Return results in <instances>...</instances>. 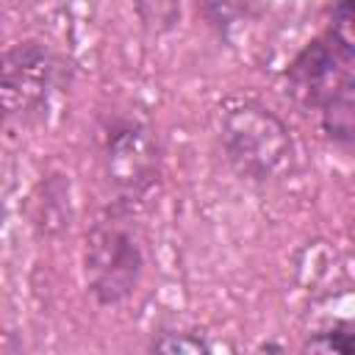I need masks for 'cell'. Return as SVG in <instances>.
Here are the masks:
<instances>
[{
  "label": "cell",
  "mask_w": 355,
  "mask_h": 355,
  "mask_svg": "<svg viewBox=\"0 0 355 355\" xmlns=\"http://www.w3.org/2000/svg\"><path fill=\"white\" fill-rule=\"evenodd\" d=\"M286 94L319 116L322 133L341 150L355 141V36L324 25L283 67Z\"/></svg>",
  "instance_id": "cell-1"
},
{
  "label": "cell",
  "mask_w": 355,
  "mask_h": 355,
  "mask_svg": "<svg viewBox=\"0 0 355 355\" xmlns=\"http://www.w3.org/2000/svg\"><path fill=\"white\" fill-rule=\"evenodd\" d=\"M214 133L227 166L247 183H277L297 166V141L288 122L258 97H222L214 108Z\"/></svg>",
  "instance_id": "cell-2"
},
{
  "label": "cell",
  "mask_w": 355,
  "mask_h": 355,
  "mask_svg": "<svg viewBox=\"0 0 355 355\" xmlns=\"http://www.w3.org/2000/svg\"><path fill=\"white\" fill-rule=\"evenodd\" d=\"M147 269L144 236L133 208L122 202L103 205L89 222L80 244V277L86 294L100 308L128 302Z\"/></svg>",
  "instance_id": "cell-3"
},
{
  "label": "cell",
  "mask_w": 355,
  "mask_h": 355,
  "mask_svg": "<svg viewBox=\"0 0 355 355\" xmlns=\"http://www.w3.org/2000/svg\"><path fill=\"white\" fill-rule=\"evenodd\" d=\"M97 161L114 202L136 205L161 178V139L139 111L114 108L97 125Z\"/></svg>",
  "instance_id": "cell-4"
},
{
  "label": "cell",
  "mask_w": 355,
  "mask_h": 355,
  "mask_svg": "<svg viewBox=\"0 0 355 355\" xmlns=\"http://www.w3.org/2000/svg\"><path fill=\"white\" fill-rule=\"evenodd\" d=\"M67 64L50 42L25 36L0 47V122L8 128H33L50 114Z\"/></svg>",
  "instance_id": "cell-5"
},
{
  "label": "cell",
  "mask_w": 355,
  "mask_h": 355,
  "mask_svg": "<svg viewBox=\"0 0 355 355\" xmlns=\"http://www.w3.org/2000/svg\"><path fill=\"white\" fill-rule=\"evenodd\" d=\"M72 186L69 175L50 172L33 186L28 200V219L39 239H61L72 225Z\"/></svg>",
  "instance_id": "cell-6"
},
{
  "label": "cell",
  "mask_w": 355,
  "mask_h": 355,
  "mask_svg": "<svg viewBox=\"0 0 355 355\" xmlns=\"http://www.w3.org/2000/svg\"><path fill=\"white\" fill-rule=\"evenodd\" d=\"M197 17L219 36L230 39L239 28L255 22L263 14V0H191Z\"/></svg>",
  "instance_id": "cell-7"
},
{
  "label": "cell",
  "mask_w": 355,
  "mask_h": 355,
  "mask_svg": "<svg viewBox=\"0 0 355 355\" xmlns=\"http://www.w3.org/2000/svg\"><path fill=\"white\" fill-rule=\"evenodd\" d=\"M186 0H133V11L147 36H166L178 28Z\"/></svg>",
  "instance_id": "cell-8"
},
{
  "label": "cell",
  "mask_w": 355,
  "mask_h": 355,
  "mask_svg": "<svg viewBox=\"0 0 355 355\" xmlns=\"http://www.w3.org/2000/svg\"><path fill=\"white\" fill-rule=\"evenodd\" d=\"M305 352H333V355H352L355 352V333L349 319H333L302 341Z\"/></svg>",
  "instance_id": "cell-9"
},
{
  "label": "cell",
  "mask_w": 355,
  "mask_h": 355,
  "mask_svg": "<svg viewBox=\"0 0 355 355\" xmlns=\"http://www.w3.org/2000/svg\"><path fill=\"white\" fill-rule=\"evenodd\" d=\"M147 349L166 355H200V352H211L214 344L194 330H161L158 336L150 338Z\"/></svg>",
  "instance_id": "cell-10"
},
{
  "label": "cell",
  "mask_w": 355,
  "mask_h": 355,
  "mask_svg": "<svg viewBox=\"0 0 355 355\" xmlns=\"http://www.w3.org/2000/svg\"><path fill=\"white\" fill-rule=\"evenodd\" d=\"M36 3H39V0H36Z\"/></svg>",
  "instance_id": "cell-11"
}]
</instances>
